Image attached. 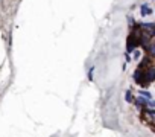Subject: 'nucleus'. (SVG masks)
Masks as SVG:
<instances>
[{
  "label": "nucleus",
  "instance_id": "obj_1",
  "mask_svg": "<svg viewBox=\"0 0 155 137\" xmlns=\"http://www.w3.org/2000/svg\"><path fill=\"white\" fill-rule=\"evenodd\" d=\"M141 119H144L147 123H149V126H150V129H152V120H153V110H146V111H143V114H141Z\"/></svg>",
  "mask_w": 155,
  "mask_h": 137
},
{
  "label": "nucleus",
  "instance_id": "obj_2",
  "mask_svg": "<svg viewBox=\"0 0 155 137\" xmlns=\"http://www.w3.org/2000/svg\"><path fill=\"white\" fill-rule=\"evenodd\" d=\"M140 12H141V15L144 17V15H150L153 11H152V8H150V6H147V5H143V6L140 8Z\"/></svg>",
  "mask_w": 155,
  "mask_h": 137
},
{
  "label": "nucleus",
  "instance_id": "obj_3",
  "mask_svg": "<svg viewBox=\"0 0 155 137\" xmlns=\"http://www.w3.org/2000/svg\"><path fill=\"white\" fill-rule=\"evenodd\" d=\"M93 72H94V67H90L88 68V79L93 81Z\"/></svg>",
  "mask_w": 155,
  "mask_h": 137
},
{
  "label": "nucleus",
  "instance_id": "obj_4",
  "mask_svg": "<svg viewBox=\"0 0 155 137\" xmlns=\"http://www.w3.org/2000/svg\"><path fill=\"white\" fill-rule=\"evenodd\" d=\"M126 102H132V95H131V92L126 93Z\"/></svg>",
  "mask_w": 155,
  "mask_h": 137
}]
</instances>
